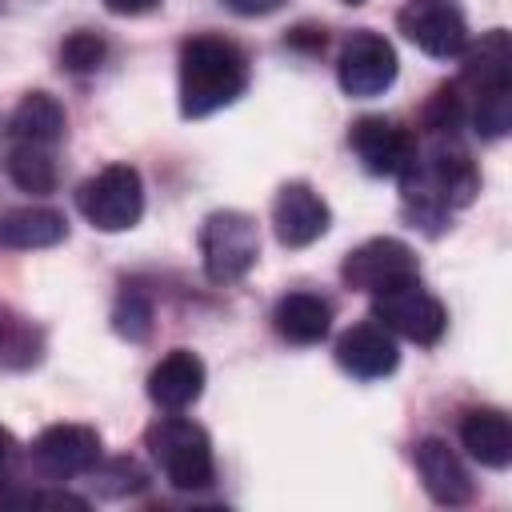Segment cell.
Returning <instances> with one entry per match:
<instances>
[{
	"label": "cell",
	"instance_id": "obj_22",
	"mask_svg": "<svg viewBox=\"0 0 512 512\" xmlns=\"http://www.w3.org/2000/svg\"><path fill=\"white\" fill-rule=\"evenodd\" d=\"M8 176H12L16 188H24L32 196H44V192L56 188V160L40 144L12 140V148H8Z\"/></svg>",
	"mask_w": 512,
	"mask_h": 512
},
{
	"label": "cell",
	"instance_id": "obj_12",
	"mask_svg": "<svg viewBox=\"0 0 512 512\" xmlns=\"http://www.w3.org/2000/svg\"><path fill=\"white\" fill-rule=\"evenodd\" d=\"M348 144L372 176H400L416 152V136L392 116H360L348 132Z\"/></svg>",
	"mask_w": 512,
	"mask_h": 512
},
{
	"label": "cell",
	"instance_id": "obj_8",
	"mask_svg": "<svg viewBox=\"0 0 512 512\" xmlns=\"http://www.w3.org/2000/svg\"><path fill=\"white\" fill-rule=\"evenodd\" d=\"M396 68H400L396 64V48L380 32H372V28L352 32L344 40L340 56H336V80L356 100H368V96L388 92L392 80H396Z\"/></svg>",
	"mask_w": 512,
	"mask_h": 512
},
{
	"label": "cell",
	"instance_id": "obj_19",
	"mask_svg": "<svg viewBox=\"0 0 512 512\" xmlns=\"http://www.w3.org/2000/svg\"><path fill=\"white\" fill-rule=\"evenodd\" d=\"M68 236V220L56 208L24 204V208H0V248L32 252V248H52Z\"/></svg>",
	"mask_w": 512,
	"mask_h": 512
},
{
	"label": "cell",
	"instance_id": "obj_9",
	"mask_svg": "<svg viewBox=\"0 0 512 512\" xmlns=\"http://www.w3.org/2000/svg\"><path fill=\"white\" fill-rule=\"evenodd\" d=\"M340 276H344L348 288L376 296V292H384V288H392L400 280L420 276V264H416V252L404 240H396V236H372V240H364L360 248H352L344 256Z\"/></svg>",
	"mask_w": 512,
	"mask_h": 512
},
{
	"label": "cell",
	"instance_id": "obj_4",
	"mask_svg": "<svg viewBox=\"0 0 512 512\" xmlns=\"http://www.w3.org/2000/svg\"><path fill=\"white\" fill-rule=\"evenodd\" d=\"M144 444L160 468V476L180 492H204L216 480V456L208 432L188 416H160L148 424Z\"/></svg>",
	"mask_w": 512,
	"mask_h": 512
},
{
	"label": "cell",
	"instance_id": "obj_17",
	"mask_svg": "<svg viewBox=\"0 0 512 512\" xmlns=\"http://www.w3.org/2000/svg\"><path fill=\"white\" fill-rule=\"evenodd\" d=\"M272 328L288 344H320L332 332V304L316 292H288L272 304Z\"/></svg>",
	"mask_w": 512,
	"mask_h": 512
},
{
	"label": "cell",
	"instance_id": "obj_25",
	"mask_svg": "<svg viewBox=\"0 0 512 512\" xmlns=\"http://www.w3.org/2000/svg\"><path fill=\"white\" fill-rule=\"evenodd\" d=\"M0 504L4 508H88L84 496H72L64 488H56V492H44V488H12V492H0Z\"/></svg>",
	"mask_w": 512,
	"mask_h": 512
},
{
	"label": "cell",
	"instance_id": "obj_15",
	"mask_svg": "<svg viewBox=\"0 0 512 512\" xmlns=\"http://www.w3.org/2000/svg\"><path fill=\"white\" fill-rule=\"evenodd\" d=\"M412 460H416V472H420L424 492H428L436 504L456 508V504H468V500H472V476H468L464 460L448 448V440L424 436V440L416 444Z\"/></svg>",
	"mask_w": 512,
	"mask_h": 512
},
{
	"label": "cell",
	"instance_id": "obj_7",
	"mask_svg": "<svg viewBox=\"0 0 512 512\" xmlns=\"http://www.w3.org/2000/svg\"><path fill=\"white\" fill-rule=\"evenodd\" d=\"M372 320L384 324L392 336H404L412 344H436L448 328V312L444 304L420 284V276L400 280L384 292L372 296Z\"/></svg>",
	"mask_w": 512,
	"mask_h": 512
},
{
	"label": "cell",
	"instance_id": "obj_27",
	"mask_svg": "<svg viewBox=\"0 0 512 512\" xmlns=\"http://www.w3.org/2000/svg\"><path fill=\"white\" fill-rule=\"evenodd\" d=\"M224 8H232L236 16H268L284 8V0H224Z\"/></svg>",
	"mask_w": 512,
	"mask_h": 512
},
{
	"label": "cell",
	"instance_id": "obj_2",
	"mask_svg": "<svg viewBox=\"0 0 512 512\" xmlns=\"http://www.w3.org/2000/svg\"><path fill=\"white\" fill-rule=\"evenodd\" d=\"M248 88V56L224 36H192L180 44V116L200 120L236 104Z\"/></svg>",
	"mask_w": 512,
	"mask_h": 512
},
{
	"label": "cell",
	"instance_id": "obj_3",
	"mask_svg": "<svg viewBox=\"0 0 512 512\" xmlns=\"http://www.w3.org/2000/svg\"><path fill=\"white\" fill-rule=\"evenodd\" d=\"M460 56V88H472V124L484 140H500L512 128V40L504 28H492Z\"/></svg>",
	"mask_w": 512,
	"mask_h": 512
},
{
	"label": "cell",
	"instance_id": "obj_29",
	"mask_svg": "<svg viewBox=\"0 0 512 512\" xmlns=\"http://www.w3.org/2000/svg\"><path fill=\"white\" fill-rule=\"evenodd\" d=\"M12 460H16V440H12V432H8V428H0V480H8Z\"/></svg>",
	"mask_w": 512,
	"mask_h": 512
},
{
	"label": "cell",
	"instance_id": "obj_18",
	"mask_svg": "<svg viewBox=\"0 0 512 512\" xmlns=\"http://www.w3.org/2000/svg\"><path fill=\"white\" fill-rule=\"evenodd\" d=\"M460 444L484 468H508L512 464V424L500 408H468L460 416Z\"/></svg>",
	"mask_w": 512,
	"mask_h": 512
},
{
	"label": "cell",
	"instance_id": "obj_28",
	"mask_svg": "<svg viewBox=\"0 0 512 512\" xmlns=\"http://www.w3.org/2000/svg\"><path fill=\"white\" fill-rule=\"evenodd\" d=\"M160 0H104V8L108 12H116V16H144V12H152Z\"/></svg>",
	"mask_w": 512,
	"mask_h": 512
},
{
	"label": "cell",
	"instance_id": "obj_20",
	"mask_svg": "<svg viewBox=\"0 0 512 512\" xmlns=\"http://www.w3.org/2000/svg\"><path fill=\"white\" fill-rule=\"evenodd\" d=\"M64 128H68V116L52 92H28L8 116V136L24 140V144H40V148L60 144Z\"/></svg>",
	"mask_w": 512,
	"mask_h": 512
},
{
	"label": "cell",
	"instance_id": "obj_23",
	"mask_svg": "<svg viewBox=\"0 0 512 512\" xmlns=\"http://www.w3.org/2000/svg\"><path fill=\"white\" fill-rule=\"evenodd\" d=\"M112 328L124 340H148V332H152V300L140 288H124L116 296V308H112Z\"/></svg>",
	"mask_w": 512,
	"mask_h": 512
},
{
	"label": "cell",
	"instance_id": "obj_14",
	"mask_svg": "<svg viewBox=\"0 0 512 512\" xmlns=\"http://www.w3.org/2000/svg\"><path fill=\"white\" fill-rule=\"evenodd\" d=\"M336 364L344 372H352L356 380H380V376L396 372V364H400L396 336L384 324H376V320L352 324L336 340Z\"/></svg>",
	"mask_w": 512,
	"mask_h": 512
},
{
	"label": "cell",
	"instance_id": "obj_6",
	"mask_svg": "<svg viewBox=\"0 0 512 512\" xmlns=\"http://www.w3.org/2000/svg\"><path fill=\"white\" fill-rule=\"evenodd\" d=\"M260 256V232L248 212L220 208L200 224V260L212 284H236Z\"/></svg>",
	"mask_w": 512,
	"mask_h": 512
},
{
	"label": "cell",
	"instance_id": "obj_30",
	"mask_svg": "<svg viewBox=\"0 0 512 512\" xmlns=\"http://www.w3.org/2000/svg\"><path fill=\"white\" fill-rule=\"evenodd\" d=\"M344 4H364V0H344Z\"/></svg>",
	"mask_w": 512,
	"mask_h": 512
},
{
	"label": "cell",
	"instance_id": "obj_16",
	"mask_svg": "<svg viewBox=\"0 0 512 512\" xmlns=\"http://www.w3.org/2000/svg\"><path fill=\"white\" fill-rule=\"evenodd\" d=\"M204 360L188 348H172L152 372H148V400L164 412H184L204 392Z\"/></svg>",
	"mask_w": 512,
	"mask_h": 512
},
{
	"label": "cell",
	"instance_id": "obj_26",
	"mask_svg": "<svg viewBox=\"0 0 512 512\" xmlns=\"http://www.w3.org/2000/svg\"><path fill=\"white\" fill-rule=\"evenodd\" d=\"M96 472V480H100V492H108V496H132V492H140L144 484H148V476L132 464V460H112V464H96L92 468Z\"/></svg>",
	"mask_w": 512,
	"mask_h": 512
},
{
	"label": "cell",
	"instance_id": "obj_1",
	"mask_svg": "<svg viewBox=\"0 0 512 512\" xmlns=\"http://www.w3.org/2000/svg\"><path fill=\"white\" fill-rule=\"evenodd\" d=\"M404 212L424 224L428 232H440L456 208H468L480 192V172L468 160L464 148H456L452 136H432L428 148L416 144L412 160L400 172Z\"/></svg>",
	"mask_w": 512,
	"mask_h": 512
},
{
	"label": "cell",
	"instance_id": "obj_11",
	"mask_svg": "<svg viewBox=\"0 0 512 512\" xmlns=\"http://www.w3.org/2000/svg\"><path fill=\"white\" fill-rule=\"evenodd\" d=\"M32 464L48 480H72L100 464V436L88 424H48L32 440Z\"/></svg>",
	"mask_w": 512,
	"mask_h": 512
},
{
	"label": "cell",
	"instance_id": "obj_13",
	"mask_svg": "<svg viewBox=\"0 0 512 512\" xmlns=\"http://www.w3.org/2000/svg\"><path fill=\"white\" fill-rule=\"evenodd\" d=\"M332 224V212L324 204V196L304 184V180H288L276 200H272V228H276V240L284 248H308L312 240H320Z\"/></svg>",
	"mask_w": 512,
	"mask_h": 512
},
{
	"label": "cell",
	"instance_id": "obj_10",
	"mask_svg": "<svg viewBox=\"0 0 512 512\" xmlns=\"http://www.w3.org/2000/svg\"><path fill=\"white\" fill-rule=\"evenodd\" d=\"M396 24L420 52L436 60H452L468 48V20L456 0H408Z\"/></svg>",
	"mask_w": 512,
	"mask_h": 512
},
{
	"label": "cell",
	"instance_id": "obj_24",
	"mask_svg": "<svg viewBox=\"0 0 512 512\" xmlns=\"http://www.w3.org/2000/svg\"><path fill=\"white\" fill-rule=\"evenodd\" d=\"M104 56H108V40H104L100 32H88V28L72 32V36L60 44V64H64L68 72H76V76L96 72V68L104 64Z\"/></svg>",
	"mask_w": 512,
	"mask_h": 512
},
{
	"label": "cell",
	"instance_id": "obj_5",
	"mask_svg": "<svg viewBox=\"0 0 512 512\" xmlns=\"http://www.w3.org/2000/svg\"><path fill=\"white\" fill-rule=\"evenodd\" d=\"M76 208L100 232H128L144 216V180L132 164H108L76 188Z\"/></svg>",
	"mask_w": 512,
	"mask_h": 512
},
{
	"label": "cell",
	"instance_id": "obj_21",
	"mask_svg": "<svg viewBox=\"0 0 512 512\" xmlns=\"http://www.w3.org/2000/svg\"><path fill=\"white\" fill-rule=\"evenodd\" d=\"M44 360V328L16 312L12 304H0V372H28Z\"/></svg>",
	"mask_w": 512,
	"mask_h": 512
}]
</instances>
